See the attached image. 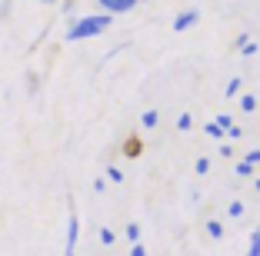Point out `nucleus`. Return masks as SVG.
I'll return each instance as SVG.
<instances>
[{
    "mask_svg": "<svg viewBox=\"0 0 260 256\" xmlns=\"http://www.w3.org/2000/svg\"><path fill=\"white\" fill-rule=\"evenodd\" d=\"M110 23H114V17L110 14H90V17H80V20H74L67 27V40L70 44H77V40H90V37H100V33L107 30Z\"/></svg>",
    "mask_w": 260,
    "mask_h": 256,
    "instance_id": "f257e3e1",
    "label": "nucleus"
},
{
    "mask_svg": "<svg viewBox=\"0 0 260 256\" xmlns=\"http://www.w3.org/2000/svg\"><path fill=\"white\" fill-rule=\"evenodd\" d=\"M97 4H100V10H104V14L117 17V14H130L140 0H97Z\"/></svg>",
    "mask_w": 260,
    "mask_h": 256,
    "instance_id": "f03ea898",
    "label": "nucleus"
},
{
    "mask_svg": "<svg viewBox=\"0 0 260 256\" xmlns=\"http://www.w3.org/2000/svg\"><path fill=\"white\" fill-rule=\"evenodd\" d=\"M197 20H200V10H193V7H190V10H184V14H177V17H174V33L190 30Z\"/></svg>",
    "mask_w": 260,
    "mask_h": 256,
    "instance_id": "7ed1b4c3",
    "label": "nucleus"
},
{
    "mask_svg": "<svg viewBox=\"0 0 260 256\" xmlns=\"http://www.w3.org/2000/svg\"><path fill=\"white\" fill-rule=\"evenodd\" d=\"M77 240H80V220L70 213V220H67V249H77Z\"/></svg>",
    "mask_w": 260,
    "mask_h": 256,
    "instance_id": "20e7f679",
    "label": "nucleus"
},
{
    "mask_svg": "<svg viewBox=\"0 0 260 256\" xmlns=\"http://www.w3.org/2000/svg\"><path fill=\"white\" fill-rule=\"evenodd\" d=\"M157 123H160V113H157V110H144V117H140V127H144V130H153Z\"/></svg>",
    "mask_w": 260,
    "mask_h": 256,
    "instance_id": "39448f33",
    "label": "nucleus"
},
{
    "mask_svg": "<svg viewBox=\"0 0 260 256\" xmlns=\"http://www.w3.org/2000/svg\"><path fill=\"white\" fill-rule=\"evenodd\" d=\"M140 150H144V147H140L137 136H130L127 143H123V157H140Z\"/></svg>",
    "mask_w": 260,
    "mask_h": 256,
    "instance_id": "423d86ee",
    "label": "nucleus"
},
{
    "mask_svg": "<svg viewBox=\"0 0 260 256\" xmlns=\"http://www.w3.org/2000/svg\"><path fill=\"white\" fill-rule=\"evenodd\" d=\"M247 256H260V226L253 230V236H250V246H247Z\"/></svg>",
    "mask_w": 260,
    "mask_h": 256,
    "instance_id": "0eeeda50",
    "label": "nucleus"
},
{
    "mask_svg": "<svg viewBox=\"0 0 260 256\" xmlns=\"http://www.w3.org/2000/svg\"><path fill=\"white\" fill-rule=\"evenodd\" d=\"M240 110H244V113H253V110H257V97H253V93L240 97Z\"/></svg>",
    "mask_w": 260,
    "mask_h": 256,
    "instance_id": "6e6552de",
    "label": "nucleus"
},
{
    "mask_svg": "<svg viewBox=\"0 0 260 256\" xmlns=\"http://www.w3.org/2000/svg\"><path fill=\"white\" fill-rule=\"evenodd\" d=\"M207 233L214 236V240H223V226L217 223V220H207Z\"/></svg>",
    "mask_w": 260,
    "mask_h": 256,
    "instance_id": "1a4fd4ad",
    "label": "nucleus"
},
{
    "mask_svg": "<svg viewBox=\"0 0 260 256\" xmlns=\"http://www.w3.org/2000/svg\"><path fill=\"white\" fill-rule=\"evenodd\" d=\"M123 236H127L130 243H140V226H137V223H127V230H123Z\"/></svg>",
    "mask_w": 260,
    "mask_h": 256,
    "instance_id": "9d476101",
    "label": "nucleus"
},
{
    "mask_svg": "<svg viewBox=\"0 0 260 256\" xmlns=\"http://www.w3.org/2000/svg\"><path fill=\"white\" fill-rule=\"evenodd\" d=\"M100 243H104V246H114V243H117V233L104 226V230H100Z\"/></svg>",
    "mask_w": 260,
    "mask_h": 256,
    "instance_id": "9b49d317",
    "label": "nucleus"
},
{
    "mask_svg": "<svg viewBox=\"0 0 260 256\" xmlns=\"http://www.w3.org/2000/svg\"><path fill=\"white\" fill-rule=\"evenodd\" d=\"M244 210H247V206L240 203V200H234V203L227 206V213H230V216H234V220H240V216H244Z\"/></svg>",
    "mask_w": 260,
    "mask_h": 256,
    "instance_id": "f8f14e48",
    "label": "nucleus"
},
{
    "mask_svg": "<svg viewBox=\"0 0 260 256\" xmlns=\"http://www.w3.org/2000/svg\"><path fill=\"white\" fill-rule=\"evenodd\" d=\"M193 127V117L190 113H180V117H177V130H190Z\"/></svg>",
    "mask_w": 260,
    "mask_h": 256,
    "instance_id": "ddd939ff",
    "label": "nucleus"
},
{
    "mask_svg": "<svg viewBox=\"0 0 260 256\" xmlns=\"http://www.w3.org/2000/svg\"><path fill=\"white\" fill-rule=\"evenodd\" d=\"M214 123H217V127L223 130V133H227V127H234V117H230V113H220V117H217Z\"/></svg>",
    "mask_w": 260,
    "mask_h": 256,
    "instance_id": "4468645a",
    "label": "nucleus"
},
{
    "mask_svg": "<svg viewBox=\"0 0 260 256\" xmlns=\"http://www.w3.org/2000/svg\"><path fill=\"white\" fill-rule=\"evenodd\" d=\"M193 170H197V176H204L207 170H210V160H207V157H197V163H193Z\"/></svg>",
    "mask_w": 260,
    "mask_h": 256,
    "instance_id": "2eb2a0df",
    "label": "nucleus"
},
{
    "mask_svg": "<svg viewBox=\"0 0 260 256\" xmlns=\"http://www.w3.org/2000/svg\"><path fill=\"white\" fill-rule=\"evenodd\" d=\"M107 180H110V183H123V173H120V166H107Z\"/></svg>",
    "mask_w": 260,
    "mask_h": 256,
    "instance_id": "dca6fc26",
    "label": "nucleus"
},
{
    "mask_svg": "<svg viewBox=\"0 0 260 256\" xmlns=\"http://www.w3.org/2000/svg\"><path fill=\"white\" fill-rule=\"evenodd\" d=\"M204 133H207V136H214V140H220V136H223V130L217 127V123H207V127H204Z\"/></svg>",
    "mask_w": 260,
    "mask_h": 256,
    "instance_id": "f3484780",
    "label": "nucleus"
},
{
    "mask_svg": "<svg viewBox=\"0 0 260 256\" xmlns=\"http://www.w3.org/2000/svg\"><path fill=\"white\" fill-rule=\"evenodd\" d=\"M244 163H250V166H257V163H260V147H253V150L247 153V157H244Z\"/></svg>",
    "mask_w": 260,
    "mask_h": 256,
    "instance_id": "a211bd4d",
    "label": "nucleus"
},
{
    "mask_svg": "<svg viewBox=\"0 0 260 256\" xmlns=\"http://www.w3.org/2000/svg\"><path fill=\"white\" fill-rule=\"evenodd\" d=\"M240 93V77H234V80L227 83V97H237Z\"/></svg>",
    "mask_w": 260,
    "mask_h": 256,
    "instance_id": "6ab92c4d",
    "label": "nucleus"
},
{
    "mask_svg": "<svg viewBox=\"0 0 260 256\" xmlns=\"http://www.w3.org/2000/svg\"><path fill=\"white\" fill-rule=\"evenodd\" d=\"M237 176H253V166L240 160V163H237Z\"/></svg>",
    "mask_w": 260,
    "mask_h": 256,
    "instance_id": "aec40b11",
    "label": "nucleus"
},
{
    "mask_svg": "<svg viewBox=\"0 0 260 256\" xmlns=\"http://www.w3.org/2000/svg\"><path fill=\"white\" fill-rule=\"evenodd\" d=\"M257 50H260V47H257V44H250V40H247V44L240 47V53H244V57H253V53H257Z\"/></svg>",
    "mask_w": 260,
    "mask_h": 256,
    "instance_id": "412c9836",
    "label": "nucleus"
},
{
    "mask_svg": "<svg viewBox=\"0 0 260 256\" xmlns=\"http://www.w3.org/2000/svg\"><path fill=\"white\" fill-rule=\"evenodd\" d=\"M227 136L230 140H240V136H244V127H227Z\"/></svg>",
    "mask_w": 260,
    "mask_h": 256,
    "instance_id": "4be33fe9",
    "label": "nucleus"
},
{
    "mask_svg": "<svg viewBox=\"0 0 260 256\" xmlns=\"http://www.w3.org/2000/svg\"><path fill=\"white\" fill-rule=\"evenodd\" d=\"M130 256H147V249L140 243H130Z\"/></svg>",
    "mask_w": 260,
    "mask_h": 256,
    "instance_id": "5701e85b",
    "label": "nucleus"
},
{
    "mask_svg": "<svg viewBox=\"0 0 260 256\" xmlns=\"http://www.w3.org/2000/svg\"><path fill=\"white\" fill-rule=\"evenodd\" d=\"M220 157H234V147H230L227 140H223V143H220Z\"/></svg>",
    "mask_w": 260,
    "mask_h": 256,
    "instance_id": "b1692460",
    "label": "nucleus"
},
{
    "mask_svg": "<svg viewBox=\"0 0 260 256\" xmlns=\"http://www.w3.org/2000/svg\"><path fill=\"white\" fill-rule=\"evenodd\" d=\"M107 190V180H93V193H104Z\"/></svg>",
    "mask_w": 260,
    "mask_h": 256,
    "instance_id": "393cba45",
    "label": "nucleus"
},
{
    "mask_svg": "<svg viewBox=\"0 0 260 256\" xmlns=\"http://www.w3.org/2000/svg\"><path fill=\"white\" fill-rule=\"evenodd\" d=\"M253 190H257V193H260V176H257V180H253Z\"/></svg>",
    "mask_w": 260,
    "mask_h": 256,
    "instance_id": "a878e982",
    "label": "nucleus"
},
{
    "mask_svg": "<svg viewBox=\"0 0 260 256\" xmlns=\"http://www.w3.org/2000/svg\"><path fill=\"white\" fill-rule=\"evenodd\" d=\"M67 256H77V249H67Z\"/></svg>",
    "mask_w": 260,
    "mask_h": 256,
    "instance_id": "bb28decb",
    "label": "nucleus"
},
{
    "mask_svg": "<svg viewBox=\"0 0 260 256\" xmlns=\"http://www.w3.org/2000/svg\"><path fill=\"white\" fill-rule=\"evenodd\" d=\"M44 4H54V0H44Z\"/></svg>",
    "mask_w": 260,
    "mask_h": 256,
    "instance_id": "cd10ccee",
    "label": "nucleus"
}]
</instances>
